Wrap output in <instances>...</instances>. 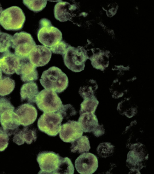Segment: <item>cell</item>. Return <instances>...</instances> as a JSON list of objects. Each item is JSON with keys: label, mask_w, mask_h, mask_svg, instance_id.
<instances>
[{"label": "cell", "mask_w": 154, "mask_h": 174, "mask_svg": "<svg viewBox=\"0 0 154 174\" xmlns=\"http://www.w3.org/2000/svg\"><path fill=\"white\" fill-rule=\"evenodd\" d=\"M117 110L121 114L129 118L134 115L137 111V106L128 99L119 103Z\"/></svg>", "instance_id": "22"}, {"label": "cell", "mask_w": 154, "mask_h": 174, "mask_svg": "<svg viewBox=\"0 0 154 174\" xmlns=\"http://www.w3.org/2000/svg\"><path fill=\"white\" fill-rule=\"evenodd\" d=\"M20 59L19 67L16 74L20 75L21 81L29 82L37 80L38 75L36 67L30 62L29 56Z\"/></svg>", "instance_id": "16"}, {"label": "cell", "mask_w": 154, "mask_h": 174, "mask_svg": "<svg viewBox=\"0 0 154 174\" xmlns=\"http://www.w3.org/2000/svg\"><path fill=\"white\" fill-rule=\"evenodd\" d=\"M37 106L43 112L57 111L63 105L57 94L52 90L43 89L39 92L36 98Z\"/></svg>", "instance_id": "5"}, {"label": "cell", "mask_w": 154, "mask_h": 174, "mask_svg": "<svg viewBox=\"0 0 154 174\" xmlns=\"http://www.w3.org/2000/svg\"><path fill=\"white\" fill-rule=\"evenodd\" d=\"M69 45L65 41L62 40L49 48L53 53L60 54L62 56L65 53Z\"/></svg>", "instance_id": "32"}, {"label": "cell", "mask_w": 154, "mask_h": 174, "mask_svg": "<svg viewBox=\"0 0 154 174\" xmlns=\"http://www.w3.org/2000/svg\"><path fill=\"white\" fill-rule=\"evenodd\" d=\"M74 172V166L71 160L67 157H61L54 174H73Z\"/></svg>", "instance_id": "26"}, {"label": "cell", "mask_w": 154, "mask_h": 174, "mask_svg": "<svg viewBox=\"0 0 154 174\" xmlns=\"http://www.w3.org/2000/svg\"><path fill=\"white\" fill-rule=\"evenodd\" d=\"M98 103V101L94 96L84 99L80 104V114L85 112L94 113Z\"/></svg>", "instance_id": "25"}, {"label": "cell", "mask_w": 154, "mask_h": 174, "mask_svg": "<svg viewBox=\"0 0 154 174\" xmlns=\"http://www.w3.org/2000/svg\"><path fill=\"white\" fill-rule=\"evenodd\" d=\"M75 165L78 172L81 174H92L98 167V160L94 154L84 153L80 155L75 160Z\"/></svg>", "instance_id": "11"}, {"label": "cell", "mask_w": 154, "mask_h": 174, "mask_svg": "<svg viewBox=\"0 0 154 174\" xmlns=\"http://www.w3.org/2000/svg\"><path fill=\"white\" fill-rule=\"evenodd\" d=\"M35 45V41L29 33L22 31L16 33L13 36L11 47L14 54L20 58L29 56Z\"/></svg>", "instance_id": "8"}, {"label": "cell", "mask_w": 154, "mask_h": 174, "mask_svg": "<svg viewBox=\"0 0 154 174\" xmlns=\"http://www.w3.org/2000/svg\"><path fill=\"white\" fill-rule=\"evenodd\" d=\"M2 70H1V69L0 68V79L1 78L2 76Z\"/></svg>", "instance_id": "36"}, {"label": "cell", "mask_w": 154, "mask_h": 174, "mask_svg": "<svg viewBox=\"0 0 154 174\" xmlns=\"http://www.w3.org/2000/svg\"><path fill=\"white\" fill-rule=\"evenodd\" d=\"M37 36L39 42L48 47L54 46L62 39L61 31L53 26L51 21L46 18L40 19Z\"/></svg>", "instance_id": "2"}, {"label": "cell", "mask_w": 154, "mask_h": 174, "mask_svg": "<svg viewBox=\"0 0 154 174\" xmlns=\"http://www.w3.org/2000/svg\"><path fill=\"white\" fill-rule=\"evenodd\" d=\"M54 6L55 18L61 22L70 21L73 16L72 12L77 8L75 4L71 5L66 2L59 1Z\"/></svg>", "instance_id": "17"}, {"label": "cell", "mask_w": 154, "mask_h": 174, "mask_svg": "<svg viewBox=\"0 0 154 174\" xmlns=\"http://www.w3.org/2000/svg\"><path fill=\"white\" fill-rule=\"evenodd\" d=\"M80 115L78 122L84 132L93 131L99 125L94 113L85 112Z\"/></svg>", "instance_id": "19"}, {"label": "cell", "mask_w": 154, "mask_h": 174, "mask_svg": "<svg viewBox=\"0 0 154 174\" xmlns=\"http://www.w3.org/2000/svg\"><path fill=\"white\" fill-rule=\"evenodd\" d=\"M63 118L68 119L70 117L76 114V111L73 106L70 104L63 105L60 109L57 111Z\"/></svg>", "instance_id": "31"}, {"label": "cell", "mask_w": 154, "mask_h": 174, "mask_svg": "<svg viewBox=\"0 0 154 174\" xmlns=\"http://www.w3.org/2000/svg\"><path fill=\"white\" fill-rule=\"evenodd\" d=\"M47 0L23 1V3L29 9L34 12L37 13L45 8L47 4Z\"/></svg>", "instance_id": "29"}, {"label": "cell", "mask_w": 154, "mask_h": 174, "mask_svg": "<svg viewBox=\"0 0 154 174\" xmlns=\"http://www.w3.org/2000/svg\"><path fill=\"white\" fill-rule=\"evenodd\" d=\"M63 119V117L57 112H44L38 120V129L48 136H55L60 130Z\"/></svg>", "instance_id": "6"}, {"label": "cell", "mask_w": 154, "mask_h": 174, "mask_svg": "<svg viewBox=\"0 0 154 174\" xmlns=\"http://www.w3.org/2000/svg\"><path fill=\"white\" fill-rule=\"evenodd\" d=\"M61 157L59 154L53 151L39 152L36 158L40 169L38 173L54 174Z\"/></svg>", "instance_id": "9"}, {"label": "cell", "mask_w": 154, "mask_h": 174, "mask_svg": "<svg viewBox=\"0 0 154 174\" xmlns=\"http://www.w3.org/2000/svg\"><path fill=\"white\" fill-rule=\"evenodd\" d=\"M9 136L3 131L0 130V152L4 151L8 147Z\"/></svg>", "instance_id": "33"}, {"label": "cell", "mask_w": 154, "mask_h": 174, "mask_svg": "<svg viewBox=\"0 0 154 174\" xmlns=\"http://www.w3.org/2000/svg\"><path fill=\"white\" fill-rule=\"evenodd\" d=\"M97 88V85L96 82L93 79H90L80 87L79 93L84 99L91 98L94 96Z\"/></svg>", "instance_id": "24"}, {"label": "cell", "mask_w": 154, "mask_h": 174, "mask_svg": "<svg viewBox=\"0 0 154 174\" xmlns=\"http://www.w3.org/2000/svg\"><path fill=\"white\" fill-rule=\"evenodd\" d=\"M59 132L60 138L66 143L74 141L82 136L83 133L78 121L70 120L61 126Z\"/></svg>", "instance_id": "12"}, {"label": "cell", "mask_w": 154, "mask_h": 174, "mask_svg": "<svg viewBox=\"0 0 154 174\" xmlns=\"http://www.w3.org/2000/svg\"><path fill=\"white\" fill-rule=\"evenodd\" d=\"M62 56L66 67L76 72L84 69L85 62L89 59L87 51L80 46L75 47L70 45Z\"/></svg>", "instance_id": "3"}, {"label": "cell", "mask_w": 154, "mask_h": 174, "mask_svg": "<svg viewBox=\"0 0 154 174\" xmlns=\"http://www.w3.org/2000/svg\"><path fill=\"white\" fill-rule=\"evenodd\" d=\"M52 52L45 46L36 45L30 53L29 58L30 62L36 67L46 65L50 61Z\"/></svg>", "instance_id": "13"}, {"label": "cell", "mask_w": 154, "mask_h": 174, "mask_svg": "<svg viewBox=\"0 0 154 174\" xmlns=\"http://www.w3.org/2000/svg\"><path fill=\"white\" fill-rule=\"evenodd\" d=\"M15 87L14 80L9 77L4 76L0 79V96L8 95L14 90Z\"/></svg>", "instance_id": "27"}, {"label": "cell", "mask_w": 154, "mask_h": 174, "mask_svg": "<svg viewBox=\"0 0 154 174\" xmlns=\"http://www.w3.org/2000/svg\"><path fill=\"white\" fill-rule=\"evenodd\" d=\"M25 20L22 10L12 6L3 10L0 15V24L7 30L17 31L22 28Z\"/></svg>", "instance_id": "4"}, {"label": "cell", "mask_w": 154, "mask_h": 174, "mask_svg": "<svg viewBox=\"0 0 154 174\" xmlns=\"http://www.w3.org/2000/svg\"><path fill=\"white\" fill-rule=\"evenodd\" d=\"M37 138L36 129L27 126L14 134L13 141L18 145L23 144L25 142L30 144L35 142Z\"/></svg>", "instance_id": "18"}, {"label": "cell", "mask_w": 154, "mask_h": 174, "mask_svg": "<svg viewBox=\"0 0 154 174\" xmlns=\"http://www.w3.org/2000/svg\"><path fill=\"white\" fill-rule=\"evenodd\" d=\"M39 81L45 89L58 93L67 88L69 80L66 75L58 67L53 66L42 73Z\"/></svg>", "instance_id": "1"}, {"label": "cell", "mask_w": 154, "mask_h": 174, "mask_svg": "<svg viewBox=\"0 0 154 174\" xmlns=\"http://www.w3.org/2000/svg\"><path fill=\"white\" fill-rule=\"evenodd\" d=\"M14 112L18 117L20 124L24 127L33 123L36 120L38 115L35 107L29 103L21 105Z\"/></svg>", "instance_id": "14"}, {"label": "cell", "mask_w": 154, "mask_h": 174, "mask_svg": "<svg viewBox=\"0 0 154 174\" xmlns=\"http://www.w3.org/2000/svg\"><path fill=\"white\" fill-rule=\"evenodd\" d=\"M114 146L109 142L100 143L97 148V154L100 157L106 158L112 154Z\"/></svg>", "instance_id": "30"}, {"label": "cell", "mask_w": 154, "mask_h": 174, "mask_svg": "<svg viewBox=\"0 0 154 174\" xmlns=\"http://www.w3.org/2000/svg\"><path fill=\"white\" fill-rule=\"evenodd\" d=\"M93 67L97 69L104 70L109 64V55L108 53L102 52L98 55L93 54L89 57Z\"/></svg>", "instance_id": "23"}, {"label": "cell", "mask_w": 154, "mask_h": 174, "mask_svg": "<svg viewBox=\"0 0 154 174\" xmlns=\"http://www.w3.org/2000/svg\"><path fill=\"white\" fill-rule=\"evenodd\" d=\"M13 36L0 31V53H4L10 51L11 47Z\"/></svg>", "instance_id": "28"}, {"label": "cell", "mask_w": 154, "mask_h": 174, "mask_svg": "<svg viewBox=\"0 0 154 174\" xmlns=\"http://www.w3.org/2000/svg\"><path fill=\"white\" fill-rule=\"evenodd\" d=\"M14 109L9 108L0 112V130L9 136L16 133L20 125L18 117L14 111Z\"/></svg>", "instance_id": "10"}, {"label": "cell", "mask_w": 154, "mask_h": 174, "mask_svg": "<svg viewBox=\"0 0 154 174\" xmlns=\"http://www.w3.org/2000/svg\"><path fill=\"white\" fill-rule=\"evenodd\" d=\"M39 93L36 83L33 82L24 84L20 89L21 100H26L29 103L35 102L36 98Z\"/></svg>", "instance_id": "20"}, {"label": "cell", "mask_w": 154, "mask_h": 174, "mask_svg": "<svg viewBox=\"0 0 154 174\" xmlns=\"http://www.w3.org/2000/svg\"><path fill=\"white\" fill-rule=\"evenodd\" d=\"M20 59L10 51L2 53L0 56V68L7 75L16 73L19 69Z\"/></svg>", "instance_id": "15"}, {"label": "cell", "mask_w": 154, "mask_h": 174, "mask_svg": "<svg viewBox=\"0 0 154 174\" xmlns=\"http://www.w3.org/2000/svg\"><path fill=\"white\" fill-rule=\"evenodd\" d=\"M71 143V151L74 153L88 152L91 148L88 138L86 136H82Z\"/></svg>", "instance_id": "21"}, {"label": "cell", "mask_w": 154, "mask_h": 174, "mask_svg": "<svg viewBox=\"0 0 154 174\" xmlns=\"http://www.w3.org/2000/svg\"><path fill=\"white\" fill-rule=\"evenodd\" d=\"M92 132L97 137L102 136L104 134L105 132L103 125L99 124Z\"/></svg>", "instance_id": "34"}, {"label": "cell", "mask_w": 154, "mask_h": 174, "mask_svg": "<svg viewBox=\"0 0 154 174\" xmlns=\"http://www.w3.org/2000/svg\"><path fill=\"white\" fill-rule=\"evenodd\" d=\"M131 149L127 154L126 166L131 172L140 173L139 171L145 166L146 161L148 158V154L141 143L132 144Z\"/></svg>", "instance_id": "7"}, {"label": "cell", "mask_w": 154, "mask_h": 174, "mask_svg": "<svg viewBox=\"0 0 154 174\" xmlns=\"http://www.w3.org/2000/svg\"><path fill=\"white\" fill-rule=\"evenodd\" d=\"M3 9L2 7L1 6V4L0 3V15H1V13L3 11Z\"/></svg>", "instance_id": "35"}]
</instances>
